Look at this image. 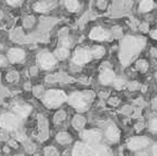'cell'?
Listing matches in <instances>:
<instances>
[{
    "mask_svg": "<svg viewBox=\"0 0 157 156\" xmlns=\"http://www.w3.org/2000/svg\"><path fill=\"white\" fill-rule=\"evenodd\" d=\"M24 57H25V52L23 49H10L9 53H8V59L10 60V62L13 63H18L20 61H23Z\"/></svg>",
    "mask_w": 157,
    "mask_h": 156,
    "instance_id": "obj_10",
    "label": "cell"
},
{
    "mask_svg": "<svg viewBox=\"0 0 157 156\" xmlns=\"http://www.w3.org/2000/svg\"><path fill=\"white\" fill-rule=\"evenodd\" d=\"M105 136L108 138L110 142H117L119 139V136H120V133H119V130L116 126H110L107 129V133H105Z\"/></svg>",
    "mask_w": 157,
    "mask_h": 156,
    "instance_id": "obj_13",
    "label": "cell"
},
{
    "mask_svg": "<svg viewBox=\"0 0 157 156\" xmlns=\"http://www.w3.org/2000/svg\"><path fill=\"white\" fill-rule=\"evenodd\" d=\"M93 154H95V150H92L89 145L82 143L76 144L73 150V155H93Z\"/></svg>",
    "mask_w": 157,
    "mask_h": 156,
    "instance_id": "obj_9",
    "label": "cell"
},
{
    "mask_svg": "<svg viewBox=\"0 0 157 156\" xmlns=\"http://www.w3.org/2000/svg\"><path fill=\"white\" fill-rule=\"evenodd\" d=\"M91 54L94 57H101V56H103V54H105V49L102 47V46H95L94 49H93V51L91 52Z\"/></svg>",
    "mask_w": 157,
    "mask_h": 156,
    "instance_id": "obj_21",
    "label": "cell"
},
{
    "mask_svg": "<svg viewBox=\"0 0 157 156\" xmlns=\"http://www.w3.org/2000/svg\"><path fill=\"white\" fill-rule=\"evenodd\" d=\"M0 126L6 130H13L19 126V119L13 114H3L0 117Z\"/></svg>",
    "mask_w": 157,
    "mask_h": 156,
    "instance_id": "obj_4",
    "label": "cell"
},
{
    "mask_svg": "<svg viewBox=\"0 0 157 156\" xmlns=\"http://www.w3.org/2000/svg\"><path fill=\"white\" fill-rule=\"evenodd\" d=\"M154 104H155V107H156V109H157V98L155 99V102H154Z\"/></svg>",
    "mask_w": 157,
    "mask_h": 156,
    "instance_id": "obj_28",
    "label": "cell"
},
{
    "mask_svg": "<svg viewBox=\"0 0 157 156\" xmlns=\"http://www.w3.org/2000/svg\"><path fill=\"white\" fill-rule=\"evenodd\" d=\"M57 142L61 144H67L71 142V136H70L69 134H66V133H61L57 135Z\"/></svg>",
    "mask_w": 157,
    "mask_h": 156,
    "instance_id": "obj_19",
    "label": "cell"
},
{
    "mask_svg": "<svg viewBox=\"0 0 157 156\" xmlns=\"http://www.w3.org/2000/svg\"><path fill=\"white\" fill-rule=\"evenodd\" d=\"M56 63L55 57L51 53H40L38 55V64L42 66L44 70H49L52 68Z\"/></svg>",
    "mask_w": 157,
    "mask_h": 156,
    "instance_id": "obj_5",
    "label": "cell"
},
{
    "mask_svg": "<svg viewBox=\"0 0 157 156\" xmlns=\"http://www.w3.org/2000/svg\"><path fill=\"white\" fill-rule=\"evenodd\" d=\"M154 7V2L153 0H143L140 2V10L143 13H147L151 9H153Z\"/></svg>",
    "mask_w": 157,
    "mask_h": 156,
    "instance_id": "obj_16",
    "label": "cell"
},
{
    "mask_svg": "<svg viewBox=\"0 0 157 156\" xmlns=\"http://www.w3.org/2000/svg\"><path fill=\"white\" fill-rule=\"evenodd\" d=\"M100 81L103 84H110V83L115 81V73L111 70H105L100 74Z\"/></svg>",
    "mask_w": 157,
    "mask_h": 156,
    "instance_id": "obj_12",
    "label": "cell"
},
{
    "mask_svg": "<svg viewBox=\"0 0 157 156\" xmlns=\"http://www.w3.org/2000/svg\"><path fill=\"white\" fill-rule=\"evenodd\" d=\"M153 154H154V155H157V145H155V146L153 147Z\"/></svg>",
    "mask_w": 157,
    "mask_h": 156,
    "instance_id": "obj_27",
    "label": "cell"
},
{
    "mask_svg": "<svg viewBox=\"0 0 157 156\" xmlns=\"http://www.w3.org/2000/svg\"><path fill=\"white\" fill-rule=\"evenodd\" d=\"M89 92L88 93H73L69 99V102L72 104L73 107L78 109V111H84L89 106Z\"/></svg>",
    "mask_w": 157,
    "mask_h": 156,
    "instance_id": "obj_3",
    "label": "cell"
},
{
    "mask_svg": "<svg viewBox=\"0 0 157 156\" xmlns=\"http://www.w3.org/2000/svg\"><path fill=\"white\" fill-rule=\"evenodd\" d=\"M84 125H85V119L82 116H76L73 119V126L75 127L76 129H82L84 127Z\"/></svg>",
    "mask_w": 157,
    "mask_h": 156,
    "instance_id": "obj_18",
    "label": "cell"
},
{
    "mask_svg": "<svg viewBox=\"0 0 157 156\" xmlns=\"http://www.w3.org/2000/svg\"><path fill=\"white\" fill-rule=\"evenodd\" d=\"M19 1H21V0H7V2L9 3V5H17Z\"/></svg>",
    "mask_w": 157,
    "mask_h": 156,
    "instance_id": "obj_26",
    "label": "cell"
},
{
    "mask_svg": "<svg viewBox=\"0 0 157 156\" xmlns=\"http://www.w3.org/2000/svg\"><path fill=\"white\" fill-rule=\"evenodd\" d=\"M65 6L70 11H75L78 8V3L76 0H65Z\"/></svg>",
    "mask_w": 157,
    "mask_h": 156,
    "instance_id": "obj_20",
    "label": "cell"
},
{
    "mask_svg": "<svg viewBox=\"0 0 157 156\" xmlns=\"http://www.w3.org/2000/svg\"><path fill=\"white\" fill-rule=\"evenodd\" d=\"M141 46H143V43L140 39L135 38V37H127L122 42V51H121L122 62L127 63L132 57V55H135L141 49Z\"/></svg>",
    "mask_w": 157,
    "mask_h": 156,
    "instance_id": "obj_1",
    "label": "cell"
},
{
    "mask_svg": "<svg viewBox=\"0 0 157 156\" xmlns=\"http://www.w3.org/2000/svg\"><path fill=\"white\" fill-rule=\"evenodd\" d=\"M45 154H46V155H52V154H54V155H56V154H57V152H56L55 148H52V147H48V148H46V150H45Z\"/></svg>",
    "mask_w": 157,
    "mask_h": 156,
    "instance_id": "obj_23",
    "label": "cell"
},
{
    "mask_svg": "<svg viewBox=\"0 0 157 156\" xmlns=\"http://www.w3.org/2000/svg\"><path fill=\"white\" fill-rule=\"evenodd\" d=\"M151 129L153 130V131H155V133H157V119H154V120L151 121Z\"/></svg>",
    "mask_w": 157,
    "mask_h": 156,
    "instance_id": "obj_24",
    "label": "cell"
},
{
    "mask_svg": "<svg viewBox=\"0 0 157 156\" xmlns=\"http://www.w3.org/2000/svg\"><path fill=\"white\" fill-rule=\"evenodd\" d=\"M49 8H51V5L47 1H38L37 3L34 5V9L38 13H45Z\"/></svg>",
    "mask_w": 157,
    "mask_h": 156,
    "instance_id": "obj_15",
    "label": "cell"
},
{
    "mask_svg": "<svg viewBox=\"0 0 157 156\" xmlns=\"http://www.w3.org/2000/svg\"><path fill=\"white\" fill-rule=\"evenodd\" d=\"M55 56L59 60H65L69 56V51L66 47H59V49H56Z\"/></svg>",
    "mask_w": 157,
    "mask_h": 156,
    "instance_id": "obj_17",
    "label": "cell"
},
{
    "mask_svg": "<svg viewBox=\"0 0 157 156\" xmlns=\"http://www.w3.org/2000/svg\"><path fill=\"white\" fill-rule=\"evenodd\" d=\"M66 100V96L59 90H51L44 97V103L48 108H57Z\"/></svg>",
    "mask_w": 157,
    "mask_h": 156,
    "instance_id": "obj_2",
    "label": "cell"
},
{
    "mask_svg": "<svg viewBox=\"0 0 157 156\" xmlns=\"http://www.w3.org/2000/svg\"><path fill=\"white\" fill-rule=\"evenodd\" d=\"M91 52H89L86 49H76V52L73 55V62L75 64H84L91 60Z\"/></svg>",
    "mask_w": 157,
    "mask_h": 156,
    "instance_id": "obj_6",
    "label": "cell"
},
{
    "mask_svg": "<svg viewBox=\"0 0 157 156\" xmlns=\"http://www.w3.org/2000/svg\"><path fill=\"white\" fill-rule=\"evenodd\" d=\"M7 63V60L6 57L3 55H0V66H3V65H6Z\"/></svg>",
    "mask_w": 157,
    "mask_h": 156,
    "instance_id": "obj_25",
    "label": "cell"
},
{
    "mask_svg": "<svg viewBox=\"0 0 157 156\" xmlns=\"http://www.w3.org/2000/svg\"><path fill=\"white\" fill-rule=\"evenodd\" d=\"M13 110H15V112H16L19 117L24 118V117H27V116L29 115L32 108H30L29 106H27V104H17L16 107L13 108Z\"/></svg>",
    "mask_w": 157,
    "mask_h": 156,
    "instance_id": "obj_14",
    "label": "cell"
},
{
    "mask_svg": "<svg viewBox=\"0 0 157 156\" xmlns=\"http://www.w3.org/2000/svg\"><path fill=\"white\" fill-rule=\"evenodd\" d=\"M109 37V33L101 27H97L90 33V38L94 41H105Z\"/></svg>",
    "mask_w": 157,
    "mask_h": 156,
    "instance_id": "obj_11",
    "label": "cell"
},
{
    "mask_svg": "<svg viewBox=\"0 0 157 156\" xmlns=\"http://www.w3.org/2000/svg\"><path fill=\"white\" fill-rule=\"evenodd\" d=\"M148 139L146 137H135L129 142L128 146L131 150H137L140 148H144L145 146H147Z\"/></svg>",
    "mask_w": 157,
    "mask_h": 156,
    "instance_id": "obj_8",
    "label": "cell"
},
{
    "mask_svg": "<svg viewBox=\"0 0 157 156\" xmlns=\"http://www.w3.org/2000/svg\"><path fill=\"white\" fill-rule=\"evenodd\" d=\"M147 68H148V65H147V63H146V61H144V60H141V61H138L137 62V68L139 70V71L144 72L147 70Z\"/></svg>",
    "mask_w": 157,
    "mask_h": 156,
    "instance_id": "obj_22",
    "label": "cell"
},
{
    "mask_svg": "<svg viewBox=\"0 0 157 156\" xmlns=\"http://www.w3.org/2000/svg\"><path fill=\"white\" fill-rule=\"evenodd\" d=\"M82 138L86 140L89 144H97L99 140L101 139V135L100 133L95 131V130H85L81 134Z\"/></svg>",
    "mask_w": 157,
    "mask_h": 156,
    "instance_id": "obj_7",
    "label": "cell"
}]
</instances>
